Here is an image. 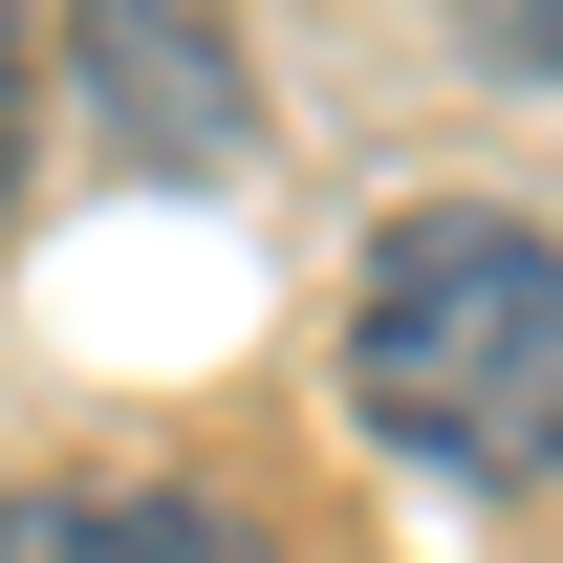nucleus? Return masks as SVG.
Segmentation results:
<instances>
[{"label": "nucleus", "mask_w": 563, "mask_h": 563, "mask_svg": "<svg viewBox=\"0 0 563 563\" xmlns=\"http://www.w3.org/2000/svg\"><path fill=\"white\" fill-rule=\"evenodd\" d=\"M0 563H282V520L217 477H22Z\"/></svg>", "instance_id": "7ed1b4c3"}, {"label": "nucleus", "mask_w": 563, "mask_h": 563, "mask_svg": "<svg viewBox=\"0 0 563 563\" xmlns=\"http://www.w3.org/2000/svg\"><path fill=\"white\" fill-rule=\"evenodd\" d=\"M0 217H22V0H0Z\"/></svg>", "instance_id": "20e7f679"}, {"label": "nucleus", "mask_w": 563, "mask_h": 563, "mask_svg": "<svg viewBox=\"0 0 563 563\" xmlns=\"http://www.w3.org/2000/svg\"><path fill=\"white\" fill-rule=\"evenodd\" d=\"M87 44V131L131 174H261V66L217 44V0H66Z\"/></svg>", "instance_id": "f03ea898"}, {"label": "nucleus", "mask_w": 563, "mask_h": 563, "mask_svg": "<svg viewBox=\"0 0 563 563\" xmlns=\"http://www.w3.org/2000/svg\"><path fill=\"white\" fill-rule=\"evenodd\" d=\"M347 412L455 498H542L563 477V239L542 217H390L347 282Z\"/></svg>", "instance_id": "f257e3e1"}]
</instances>
